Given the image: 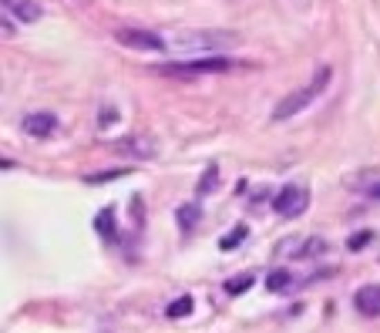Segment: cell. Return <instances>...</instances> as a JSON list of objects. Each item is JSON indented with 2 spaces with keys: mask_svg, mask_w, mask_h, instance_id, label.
<instances>
[{
  "mask_svg": "<svg viewBox=\"0 0 380 333\" xmlns=\"http://www.w3.org/2000/svg\"><path fill=\"white\" fill-rule=\"evenodd\" d=\"M128 169H108V172H102V175H88L84 182H91V185H102V182H111V179H125Z\"/></svg>",
  "mask_w": 380,
  "mask_h": 333,
  "instance_id": "5bb4252c",
  "label": "cell"
},
{
  "mask_svg": "<svg viewBox=\"0 0 380 333\" xmlns=\"http://www.w3.org/2000/svg\"><path fill=\"white\" fill-rule=\"evenodd\" d=\"M370 239H374V232L370 229H363V232H354V236H350V239H347V249H363V246H367V242H370Z\"/></svg>",
  "mask_w": 380,
  "mask_h": 333,
  "instance_id": "2e32d148",
  "label": "cell"
},
{
  "mask_svg": "<svg viewBox=\"0 0 380 333\" xmlns=\"http://www.w3.org/2000/svg\"><path fill=\"white\" fill-rule=\"evenodd\" d=\"M10 17H17L21 24H34V21L41 17V7H37L34 0H14V3H10Z\"/></svg>",
  "mask_w": 380,
  "mask_h": 333,
  "instance_id": "ba28073f",
  "label": "cell"
},
{
  "mask_svg": "<svg viewBox=\"0 0 380 333\" xmlns=\"http://www.w3.org/2000/svg\"><path fill=\"white\" fill-rule=\"evenodd\" d=\"M178 226L182 229H192L196 222H199V202H189V205H178Z\"/></svg>",
  "mask_w": 380,
  "mask_h": 333,
  "instance_id": "30bf717a",
  "label": "cell"
},
{
  "mask_svg": "<svg viewBox=\"0 0 380 333\" xmlns=\"http://www.w3.org/2000/svg\"><path fill=\"white\" fill-rule=\"evenodd\" d=\"M243 68V61L232 57H189V61H172V64H158L155 71L169 77H202V75H222Z\"/></svg>",
  "mask_w": 380,
  "mask_h": 333,
  "instance_id": "7a4b0ae2",
  "label": "cell"
},
{
  "mask_svg": "<svg viewBox=\"0 0 380 333\" xmlns=\"http://www.w3.org/2000/svg\"><path fill=\"white\" fill-rule=\"evenodd\" d=\"M115 41L122 48H131V51H149V54H162L169 44L165 37H158L155 30H142V27H118L115 30Z\"/></svg>",
  "mask_w": 380,
  "mask_h": 333,
  "instance_id": "3957f363",
  "label": "cell"
},
{
  "mask_svg": "<svg viewBox=\"0 0 380 333\" xmlns=\"http://www.w3.org/2000/svg\"><path fill=\"white\" fill-rule=\"evenodd\" d=\"M323 249H327V242H323V239H306L303 253H300V256H320Z\"/></svg>",
  "mask_w": 380,
  "mask_h": 333,
  "instance_id": "ac0fdd59",
  "label": "cell"
},
{
  "mask_svg": "<svg viewBox=\"0 0 380 333\" xmlns=\"http://www.w3.org/2000/svg\"><path fill=\"white\" fill-rule=\"evenodd\" d=\"M216 182H219V169L212 165V169H205V179H202V185H199V196L212 192V189H216Z\"/></svg>",
  "mask_w": 380,
  "mask_h": 333,
  "instance_id": "e0dca14e",
  "label": "cell"
},
{
  "mask_svg": "<svg viewBox=\"0 0 380 333\" xmlns=\"http://www.w3.org/2000/svg\"><path fill=\"white\" fill-rule=\"evenodd\" d=\"M0 3H3V7H10V3H14V0H0Z\"/></svg>",
  "mask_w": 380,
  "mask_h": 333,
  "instance_id": "603a6c76",
  "label": "cell"
},
{
  "mask_svg": "<svg viewBox=\"0 0 380 333\" xmlns=\"http://www.w3.org/2000/svg\"><path fill=\"white\" fill-rule=\"evenodd\" d=\"M354 307L357 313H363V316H380V286L377 283H370V286H360L354 293Z\"/></svg>",
  "mask_w": 380,
  "mask_h": 333,
  "instance_id": "52a82bcc",
  "label": "cell"
},
{
  "mask_svg": "<svg viewBox=\"0 0 380 333\" xmlns=\"http://www.w3.org/2000/svg\"><path fill=\"white\" fill-rule=\"evenodd\" d=\"M370 199H380V185H374V189H370Z\"/></svg>",
  "mask_w": 380,
  "mask_h": 333,
  "instance_id": "44dd1931",
  "label": "cell"
},
{
  "mask_svg": "<svg viewBox=\"0 0 380 333\" xmlns=\"http://www.w3.org/2000/svg\"><path fill=\"white\" fill-rule=\"evenodd\" d=\"M253 273H243V276H236V280H229L226 283V293L229 296H239V293H246V289H249V286H253Z\"/></svg>",
  "mask_w": 380,
  "mask_h": 333,
  "instance_id": "7c38bea8",
  "label": "cell"
},
{
  "mask_svg": "<svg viewBox=\"0 0 380 333\" xmlns=\"http://www.w3.org/2000/svg\"><path fill=\"white\" fill-rule=\"evenodd\" d=\"M243 239H246V226H239L232 236H222V242H219V246H222V249H232V246H239Z\"/></svg>",
  "mask_w": 380,
  "mask_h": 333,
  "instance_id": "d6986e66",
  "label": "cell"
},
{
  "mask_svg": "<svg viewBox=\"0 0 380 333\" xmlns=\"http://www.w3.org/2000/svg\"><path fill=\"white\" fill-rule=\"evenodd\" d=\"M115 149L122 155H135V158H152L155 155V149L149 142H142V138H125V142H118Z\"/></svg>",
  "mask_w": 380,
  "mask_h": 333,
  "instance_id": "9c48e42d",
  "label": "cell"
},
{
  "mask_svg": "<svg viewBox=\"0 0 380 333\" xmlns=\"http://www.w3.org/2000/svg\"><path fill=\"white\" fill-rule=\"evenodd\" d=\"M189 313H192V296H178V300L169 303V316H172V320H182V316H189Z\"/></svg>",
  "mask_w": 380,
  "mask_h": 333,
  "instance_id": "4fadbf2b",
  "label": "cell"
},
{
  "mask_svg": "<svg viewBox=\"0 0 380 333\" xmlns=\"http://www.w3.org/2000/svg\"><path fill=\"white\" fill-rule=\"evenodd\" d=\"M10 165H14L10 158H0V169H10Z\"/></svg>",
  "mask_w": 380,
  "mask_h": 333,
  "instance_id": "7402d4cb",
  "label": "cell"
},
{
  "mask_svg": "<svg viewBox=\"0 0 380 333\" xmlns=\"http://www.w3.org/2000/svg\"><path fill=\"white\" fill-rule=\"evenodd\" d=\"M54 131H57V118L51 111H34L24 118V135H30V138H51Z\"/></svg>",
  "mask_w": 380,
  "mask_h": 333,
  "instance_id": "8992f818",
  "label": "cell"
},
{
  "mask_svg": "<svg viewBox=\"0 0 380 333\" xmlns=\"http://www.w3.org/2000/svg\"><path fill=\"white\" fill-rule=\"evenodd\" d=\"M293 286V276L286 273V269H273L269 276H266V289H273V293H283V289H289Z\"/></svg>",
  "mask_w": 380,
  "mask_h": 333,
  "instance_id": "8fae6325",
  "label": "cell"
},
{
  "mask_svg": "<svg viewBox=\"0 0 380 333\" xmlns=\"http://www.w3.org/2000/svg\"><path fill=\"white\" fill-rule=\"evenodd\" d=\"M306 205H310V192H306L303 185H286V189H279V196L273 199V209H276V216H283V219L303 216Z\"/></svg>",
  "mask_w": 380,
  "mask_h": 333,
  "instance_id": "277c9868",
  "label": "cell"
},
{
  "mask_svg": "<svg viewBox=\"0 0 380 333\" xmlns=\"http://www.w3.org/2000/svg\"><path fill=\"white\" fill-rule=\"evenodd\" d=\"M175 44L178 48H232L239 44V37L226 30H202V34H182Z\"/></svg>",
  "mask_w": 380,
  "mask_h": 333,
  "instance_id": "5b68a950",
  "label": "cell"
},
{
  "mask_svg": "<svg viewBox=\"0 0 380 333\" xmlns=\"http://www.w3.org/2000/svg\"><path fill=\"white\" fill-rule=\"evenodd\" d=\"M108 125H115V111H111V108H102V129H108Z\"/></svg>",
  "mask_w": 380,
  "mask_h": 333,
  "instance_id": "ffe728a7",
  "label": "cell"
},
{
  "mask_svg": "<svg viewBox=\"0 0 380 333\" xmlns=\"http://www.w3.org/2000/svg\"><path fill=\"white\" fill-rule=\"evenodd\" d=\"M330 84V68L323 64V68H316V75H313V81L310 84H303V88H296V91H289L283 102L273 108V122H286V118H293V115H300L303 108H310V104L316 102L323 91H327Z\"/></svg>",
  "mask_w": 380,
  "mask_h": 333,
  "instance_id": "6da1fadb",
  "label": "cell"
},
{
  "mask_svg": "<svg viewBox=\"0 0 380 333\" xmlns=\"http://www.w3.org/2000/svg\"><path fill=\"white\" fill-rule=\"evenodd\" d=\"M111 216H115V212H111V209H102V212H98V219H95V226H98V232H102L104 239H111Z\"/></svg>",
  "mask_w": 380,
  "mask_h": 333,
  "instance_id": "9a60e30c",
  "label": "cell"
}]
</instances>
